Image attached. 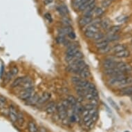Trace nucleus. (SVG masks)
I'll use <instances>...</instances> for the list:
<instances>
[{
    "label": "nucleus",
    "instance_id": "nucleus-1",
    "mask_svg": "<svg viewBox=\"0 0 132 132\" xmlns=\"http://www.w3.org/2000/svg\"><path fill=\"white\" fill-rule=\"evenodd\" d=\"M116 69L120 71L122 73H123L125 75H129L132 74V67L129 64L127 63L123 62H117Z\"/></svg>",
    "mask_w": 132,
    "mask_h": 132
},
{
    "label": "nucleus",
    "instance_id": "nucleus-2",
    "mask_svg": "<svg viewBox=\"0 0 132 132\" xmlns=\"http://www.w3.org/2000/svg\"><path fill=\"white\" fill-rule=\"evenodd\" d=\"M35 93V90L34 87H30V88H26L24 89V90L20 93L19 97L22 100L26 101L29 99L33 94Z\"/></svg>",
    "mask_w": 132,
    "mask_h": 132
},
{
    "label": "nucleus",
    "instance_id": "nucleus-3",
    "mask_svg": "<svg viewBox=\"0 0 132 132\" xmlns=\"http://www.w3.org/2000/svg\"><path fill=\"white\" fill-rule=\"evenodd\" d=\"M57 111L58 113L59 118L61 120L66 119V118L67 116V110L63 106L62 102L57 104Z\"/></svg>",
    "mask_w": 132,
    "mask_h": 132
},
{
    "label": "nucleus",
    "instance_id": "nucleus-4",
    "mask_svg": "<svg viewBox=\"0 0 132 132\" xmlns=\"http://www.w3.org/2000/svg\"><path fill=\"white\" fill-rule=\"evenodd\" d=\"M18 111L17 109L15 108L13 105H10L9 106V118L13 122H17V118H18Z\"/></svg>",
    "mask_w": 132,
    "mask_h": 132
},
{
    "label": "nucleus",
    "instance_id": "nucleus-5",
    "mask_svg": "<svg viewBox=\"0 0 132 132\" xmlns=\"http://www.w3.org/2000/svg\"><path fill=\"white\" fill-rule=\"evenodd\" d=\"M6 98L0 95V112L4 115H9V108H6Z\"/></svg>",
    "mask_w": 132,
    "mask_h": 132
},
{
    "label": "nucleus",
    "instance_id": "nucleus-6",
    "mask_svg": "<svg viewBox=\"0 0 132 132\" xmlns=\"http://www.w3.org/2000/svg\"><path fill=\"white\" fill-rule=\"evenodd\" d=\"M84 57V55L81 51H78V53H76V54L73 55H71V56H68V55H66L65 57V60L66 62H67L69 64H71L73 62L76 60H80V59H83Z\"/></svg>",
    "mask_w": 132,
    "mask_h": 132
},
{
    "label": "nucleus",
    "instance_id": "nucleus-7",
    "mask_svg": "<svg viewBox=\"0 0 132 132\" xmlns=\"http://www.w3.org/2000/svg\"><path fill=\"white\" fill-rule=\"evenodd\" d=\"M46 112L48 114H53L57 111V104L53 101L48 102L45 108Z\"/></svg>",
    "mask_w": 132,
    "mask_h": 132
},
{
    "label": "nucleus",
    "instance_id": "nucleus-8",
    "mask_svg": "<svg viewBox=\"0 0 132 132\" xmlns=\"http://www.w3.org/2000/svg\"><path fill=\"white\" fill-rule=\"evenodd\" d=\"M79 76L82 79H85L86 80L87 78H89L90 75H91V72H90V69H89V66L86 64L82 68V69L80 71V73H78Z\"/></svg>",
    "mask_w": 132,
    "mask_h": 132
},
{
    "label": "nucleus",
    "instance_id": "nucleus-9",
    "mask_svg": "<svg viewBox=\"0 0 132 132\" xmlns=\"http://www.w3.org/2000/svg\"><path fill=\"white\" fill-rule=\"evenodd\" d=\"M93 20V18H89V17H87V16H83L82 18H80V20L78 21V24H79V26L81 28H83V27H85L86 26H88L90 23Z\"/></svg>",
    "mask_w": 132,
    "mask_h": 132
},
{
    "label": "nucleus",
    "instance_id": "nucleus-10",
    "mask_svg": "<svg viewBox=\"0 0 132 132\" xmlns=\"http://www.w3.org/2000/svg\"><path fill=\"white\" fill-rule=\"evenodd\" d=\"M116 64H117V62L111 59H106L102 63V67L104 69H107L116 68Z\"/></svg>",
    "mask_w": 132,
    "mask_h": 132
},
{
    "label": "nucleus",
    "instance_id": "nucleus-11",
    "mask_svg": "<svg viewBox=\"0 0 132 132\" xmlns=\"http://www.w3.org/2000/svg\"><path fill=\"white\" fill-rule=\"evenodd\" d=\"M57 11L62 17H67L69 13V9L64 4L59 5L57 7Z\"/></svg>",
    "mask_w": 132,
    "mask_h": 132
},
{
    "label": "nucleus",
    "instance_id": "nucleus-12",
    "mask_svg": "<svg viewBox=\"0 0 132 132\" xmlns=\"http://www.w3.org/2000/svg\"><path fill=\"white\" fill-rule=\"evenodd\" d=\"M51 97V94L50 93H48V92L44 93L43 94L39 97V100H38V102H37V104H44V103H46V102H48V100H50Z\"/></svg>",
    "mask_w": 132,
    "mask_h": 132
},
{
    "label": "nucleus",
    "instance_id": "nucleus-13",
    "mask_svg": "<svg viewBox=\"0 0 132 132\" xmlns=\"http://www.w3.org/2000/svg\"><path fill=\"white\" fill-rule=\"evenodd\" d=\"M119 94L122 95H132V85H128L119 90Z\"/></svg>",
    "mask_w": 132,
    "mask_h": 132
},
{
    "label": "nucleus",
    "instance_id": "nucleus-14",
    "mask_svg": "<svg viewBox=\"0 0 132 132\" xmlns=\"http://www.w3.org/2000/svg\"><path fill=\"white\" fill-rule=\"evenodd\" d=\"M100 27L104 30H108L111 27V21L109 18H105L101 20Z\"/></svg>",
    "mask_w": 132,
    "mask_h": 132
},
{
    "label": "nucleus",
    "instance_id": "nucleus-15",
    "mask_svg": "<svg viewBox=\"0 0 132 132\" xmlns=\"http://www.w3.org/2000/svg\"><path fill=\"white\" fill-rule=\"evenodd\" d=\"M121 30V26L119 25H116V26H111L109 29L107 31V35H115V34H118L120 32V30Z\"/></svg>",
    "mask_w": 132,
    "mask_h": 132
},
{
    "label": "nucleus",
    "instance_id": "nucleus-16",
    "mask_svg": "<svg viewBox=\"0 0 132 132\" xmlns=\"http://www.w3.org/2000/svg\"><path fill=\"white\" fill-rule=\"evenodd\" d=\"M39 98V95H37V93H34L29 99L26 100V104H28V105H34V104H36L37 103V102H38Z\"/></svg>",
    "mask_w": 132,
    "mask_h": 132
},
{
    "label": "nucleus",
    "instance_id": "nucleus-17",
    "mask_svg": "<svg viewBox=\"0 0 132 132\" xmlns=\"http://www.w3.org/2000/svg\"><path fill=\"white\" fill-rule=\"evenodd\" d=\"M24 80H25V76L17 78L16 79L14 80V81H13V82H12V84H11V87H12V88H15V87H19V86H22Z\"/></svg>",
    "mask_w": 132,
    "mask_h": 132
},
{
    "label": "nucleus",
    "instance_id": "nucleus-18",
    "mask_svg": "<svg viewBox=\"0 0 132 132\" xmlns=\"http://www.w3.org/2000/svg\"><path fill=\"white\" fill-rule=\"evenodd\" d=\"M130 55V52L129 51L127 50V49H125V50L121 51H119V52L116 53H115V56L118 57V58H127L128 57H129Z\"/></svg>",
    "mask_w": 132,
    "mask_h": 132
},
{
    "label": "nucleus",
    "instance_id": "nucleus-19",
    "mask_svg": "<svg viewBox=\"0 0 132 132\" xmlns=\"http://www.w3.org/2000/svg\"><path fill=\"white\" fill-rule=\"evenodd\" d=\"M125 49H127L126 45H125L123 44H116V45H115L114 46H113L111 48V51L114 53H116L119 52V51H121L125 50Z\"/></svg>",
    "mask_w": 132,
    "mask_h": 132
},
{
    "label": "nucleus",
    "instance_id": "nucleus-20",
    "mask_svg": "<svg viewBox=\"0 0 132 132\" xmlns=\"http://www.w3.org/2000/svg\"><path fill=\"white\" fill-rule=\"evenodd\" d=\"M109 42L107 40H106V37H104L103 39H100L99 41H97L96 42V44H95V47L97 48V49L98 48H103L104 46H108L109 45Z\"/></svg>",
    "mask_w": 132,
    "mask_h": 132
},
{
    "label": "nucleus",
    "instance_id": "nucleus-21",
    "mask_svg": "<svg viewBox=\"0 0 132 132\" xmlns=\"http://www.w3.org/2000/svg\"><path fill=\"white\" fill-rule=\"evenodd\" d=\"M28 129L29 132H39V129L37 125L32 121H30L28 124Z\"/></svg>",
    "mask_w": 132,
    "mask_h": 132
},
{
    "label": "nucleus",
    "instance_id": "nucleus-22",
    "mask_svg": "<svg viewBox=\"0 0 132 132\" xmlns=\"http://www.w3.org/2000/svg\"><path fill=\"white\" fill-rule=\"evenodd\" d=\"M96 2V0H87V1H85V2L83 3L81 6H80V8L78 9V11H84L85 9H87V7L89 6V5L92 4V3L95 2Z\"/></svg>",
    "mask_w": 132,
    "mask_h": 132
},
{
    "label": "nucleus",
    "instance_id": "nucleus-23",
    "mask_svg": "<svg viewBox=\"0 0 132 132\" xmlns=\"http://www.w3.org/2000/svg\"><path fill=\"white\" fill-rule=\"evenodd\" d=\"M106 37V40L109 42H112L117 41L118 39H120V36L118 34H115V35H107Z\"/></svg>",
    "mask_w": 132,
    "mask_h": 132
},
{
    "label": "nucleus",
    "instance_id": "nucleus-24",
    "mask_svg": "<svg viewBox=\"0 0 132 132\" xmlns=\"http://www.w3.org/2000/svg\"><path fill=\"white\" fill-rule=\"evenodd\" d=\"M79 47H76L73 48H67V51H66V55H68V56H71V55H73L79 51Z\"/></svg>",
    "mask_w": 132,
    "mask_h": 132
},
{
    "label": "nucleus",
    "instance_id": "nucleus-25",
    "mask_svg": "<svg viewBox=\"0 0 132 132\" xmlns=\"http://www.w3.org/2000/svg\"><path fill=\"white\" fill-rule=\"evenodd\" d=\"M97 50H98V53H100L101 54H106L111 51V47L108 45L103 48H98Z\"/></svg>",
    "mask_w": 132,
    "mask_h": 132
},
{
    "label": "nucleus",
    "instance_id": "nucleus-26",
    "mask_svg": "<svg viewBox=\"0 0 132 132\" xmlns=\"http://www.w3.org/2000/svg\"><path fill=\"white\" fill-rule=\"evenodd\" d=\"M25 120H24V115L22 112H18V118H17V122L20 126H22L24 125Z\"/></svg>",
    "mask_w": 132,
    "mask_h": 132
},
{
    "label": "nucleus",
    "instance_id": "nucleus-27",
    "mask_svg": "<svg viewBox=\"0 0 132 132\" xmlns=\"http://www.w3.org/2000/svg\"><path fill=\"white\" fill-rule=\"evenodd\" d=\"M104 37H105V35H104V33H103L102 32H101V31H98V32H95V35H94V37H93V39L97 42L100 40V39H103V38H104Z\"/></svg>",
    "mask_w": 132,
    "mask_h": 132
},
{
    "label": "nucleus",
    "instance_id": "nucleus-28",
    "mask_svg": "<svg viewBox=\"0 0 132 132\" xmlns=\"http://www.w3.org/2000/svg\"><path fill=\"white\" fill-rule=\"evenodd\" d=\"M104 8L103 7H95V15L97 18H100L104 13Z\"/></svg>",
    "mask_w": 132,
    "mask_h": 132
},
{
    "label": "nucleus",
    "instance_id": "nucleus-29",
    "mask_svg": "<svg viewBox=\"0 0 132 132\" xmlns=\"http://www.w3.org/2000/svg\"><path fill=\"white\" fill-rule=\"evenodd\" d=\"M86 30H90V31H92L93 32H97L98 31H100V27L95 26L94 24H89L87 27V28H86Z\"/></svg>",
    "mask_w": 132,
    "mask_h": 132
},
{
    "label": "nucleus",
    "instance_id": "nucleus-30",
    "mask_svg": "<svg viewBox=\"0 0 132 132\" xmlns=\"http://www.w3.org/2000/svg\"><path fill=\"white\" fill-rule=\"evenodd\" d=\"M67 101L70 103V104L71 105V106H75L77 104V99L76 97H74L73 95H69L67 97Z\"/></svg>",
    "mask_w": 132,
    "mask_h": 132
},
{
    "label": "nucleus",
    "instance_id": "nucleus-31",
    "mask_svg": "<svg viewBox=\"0 0 132 132\" xmlns=\"http://www.w3.org/2000/svg\"><path fill=\"white\" fill-rule=\"evenodd\" d=\"M13 76L11 75V73H10V71L7 72V73L5 75V77L3 78V83L4 84V85H7V84H9L10 81L12 80V78H13Z\"/></svg>",
    "mask_w": 132,
    "mask_h": 132
},
{
    "label": "nucleus",
    "instance_id": "nucleus-32",
    "mask_svg": "<svg viewBox=\"0 0 132 132\" xmlns=\"http://www.w3.org/2000/svg\"><path fill=\"white\" fill-rule=\"evenodd\" d=\"M108 102H109V103L110 104L111 106H112L113 108L114 109H116V110H117V111H120V108H119V106H118V104L116 103V102H115L114 100H113L112 98L109 97Z\"/></svg>",
    "mask_w": 132,
    "mask_h": 132
},
{
    "label": "nucleus",
    "instance_id": "nucleus-33",
    "mask_svg": "<svg viewBox=\"0 0 132 132\" xmlns=\"http://www.w3.org/2000/svg\"><path fill=\"white\" fill-rule=\"evenodd\" d=\"M95 32H93L92 31H90V30H85V32H84V35L87 39H93V37H94V35H95Z\"/></svg>",
    "mask_w": 132,
    "mask_h": 132
},
{
    "label": "nucleus",
    "instance_id": "nucleus-34",
    "mask_svg": "<svg viewBox=\"0 0 132 132\" xmlns=\"http://www.w3.org/2000/svg\"><path fill=\"white\" fill-rule=\"evenodd\" d=\"M67 39H65V37L64 35H59V36L56 38V42L59 44H64V45L65 42Z\"/></svg>",
    "mask_w": 132,
    "mask_h": 132
},
{
    "label": "nucleus",
    "instance_id": "nucleus-35",
    "mask_svg": "<svg viewBox=\"0 0 132 132\" xmlns=\"http://www.w3.org/2000/svg\"><path fill=\"white\" fill-rule=\"evenodd\" d=\"M62 23L64 24V25L65 26H71V20H70L67 16V17H62Z\"/></svg>",
    "mask_w": 132,
    "mask_h": 132
},
{
    "label": "nucleus",
    "instance_id": "nucleus-36",
    "mask_svg": "<svg viewBox=\"0 0 132 132\" xmlns=\"http://www.w3.org/2000/svg\"><path fill=\"white\" fill-rule=\"evenodd\" d=\"M82 80V78H81L80 77H78V76H74L73 78H71V82L73 83V85L76 86L78 84H79L80 82H81V80Z\"/></svg>",
    "mask_w": 132,
    "mask_h": 132
},
{
    "label": "nucleus",
    "instance_id": "nucleus-37",
    "mask_svg": "<svg viewBox=\"0 0 132 132\" xmlns=\"http://www.w3.org/2000/svg\"><path fill=\"white\" fill-rule=\"evenodd\" d=\"M18 72H19V69L17 67H13L11 69V71H10V73H11V75L13 76V77H15L18 74Z\"/></svg>",
    "mask_w": 132,
    "mask_h": 132
},
{
    "label": "nucleus",
    "instance_id": "nucleus-38",
    "mask_svg": "<svg viewBox=\"0 0 132 132\" xmlns=\"http://www.w3.org/2000/svg\"><path fill=\"white\" fill-rule=\"evenodd\" d=\"M113 0H103L102 3V6L103 8H107L112 4Z\"/></svg>",
    "mask_w": 132,
    "mask_h": 132
},
{
    "label": "nucleus",
    "instance_id": "nucleus-39",
    "mask_svg": "<svg viewBox=\"0 0 132 132\" xmlns=\"http://www.w3.org/2000/svg\"><path fill=\"white\" fill-rule=\"evenodd\" d=\"M128 18H128V16H124V15H122V16H120V17H118V18L116 19V20H117L119 23H125V22L128 20Z\"/></svg>",
    "mask_w": 132,
    "mask_h": 132
},
{
    "label": "nucleus",
    "instance_id": "nucleus-40",
    "mask_svg": "<svg viewBox=\"0 0 132 132\" xmlns=\"http://www.w3.org/2000/svg\"><path fill=\"white\" fill-rule=\"evenodd\" d=\"M83 107H84V109H86V110H91L93 109L96 108V106L91 104V103H89V104H85V106H83Z\"/></svg>",
    "mask_w": 132,
    "mask_h": 132
},
{
    "label": "nucleus",
    "instance_id": "nucleus-41",
    "mask_svg": "<svg viewBox=\"0 0 132 132\" xmlns=\"http://www.w3.org/2000/svg\"><path fill=\"white\" fill-rule=\"evenodd\" d=\"M62 103L63 106H64L65 109H67V110H68V109H69L70 107H71V104H70L69 102H68L67 100H63L62 102Z\"/></svg>",
    "mask_w": 132,
    "mask_h": 132
},
{
    "label": "nucleus",
    "instance_id": "nucleus-42",
    "mask_svg": "<svg viewBox=\"0 0 132 132\" xmlns=\"http://www.w3.org/2000/svg\"><path fill=\"white\" fill-rule=\"evenodd\" d=\"M67 36L69 37L70 39H74L76 38V33H75V32H74V30H72V31H71L70 32H69L67 34Z\"/></svg>",
    "mask_w": 132,
    "mask_h": 132
},
{
    "label": "nucleus",
    "instance_id": "nucleus-43",
    "mask_svg": "<svg viewBox=\"0 0 132 132\" xmlns=\"http://www.w3.org/2000/svg\"><path fill=\"white\" fill-rule=\"evenodd\" d=\"M44 17L46 20L48 21V22H52V18H51V15L50 13H46L45 15H44Z\"/></svg>",
    "mask_w": 132,
    "mask_h": 132
},
{
    "label": "nucleus",
    "instance_id": "nucleus-44",
    "mask_svg": "<svg viewBox=\"0 0 132 132\" xmlns=\"http://www.w3.org/2000/svg\"><path fill=\"white\" fill-rule=\"evenodd\" d=\"M4 73V67L2 65V67H1V70H0V77H1V78H2L3 77Z\"/></svg>",
    "mask_w": 132,
    "mask_h": 132
},
{
    "label": "nucleus",
    "instance_id": "nucleus-45",
    "mask_svg": "<svg viewBox=\"0 0 132 132\" xmlns=\"http://www.w3.org/2000/svg\"><path fill=\"white\" fill-rule=\"evenodd\" d=\"M39 132H46V130L44 127H39Z\"/></svg>",
    "mask_w": 132,
    "mask_h": 132
},
{
    "label": "nucleus",
    "instance_id": "nucleus-46",
    "mask_svg": "<svg viewBox=\"0 0 132 132\" xmlns=\"http://www.w3.org/2000/svg\"><path fill=\"white\" fill-rule=\"evenodd\" d=\"M53 1V0H44V4H51V3Z\"/></svg>",
    "mask_w": 132,
    "mask_h": 132
},
{
    "label": "nucleus",
    "instance_id": "nucleus-47",
    "mask_svg": "<svg viewBox=\"0 0 132 132\" xmlns=\"http://www.w3.org/2000/svg\"><path fill=\"white\" fill-rule=\"evenodd\" d=\"M125 132H129V131H125Z\"/></svg>",
    "mask_w": 132,
    "mask_h": 132
}]
</instances>
